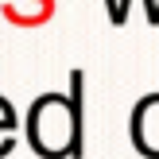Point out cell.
Returning <instances> with one entry per match:
<instances>
[{
	"instance_id": "obj_1",
	"label": "cell",
	"mask_w": 159,
	"mask_h": 159,
	"mask_svg": "<svg viewBox=\"0 0 159 159\" xmlns=\"http://www.w3.org/2000/svg\"><path fill=\"white\" fill-rule=\"evenodd\" d=\"M82 70L70 74V93H43L27 109V144L39 159L82 155Z\"/></svg>"
},
{
	"instance_id": "obj_2",
	"label": "cell",
	"mask_w": 159,
	"mask_h": 159,
	"mask_svg": "<svg viewBox=\"0 0 159 159\" xmlns=\"http://www.w3.org/2000/svg\"><path fill=\"white\" fill-rule=\"evenodd\" d=\"M128 132H132V148H136L140 155L159 159V89L136 101Z\"/></svg>"
},
{
	"instance_id": "obj_3",
	"label": "cell",
	"mask_w": 159,
	"mask_h": 159,
	"mask_svg": "<svg viewBox=\"0 0 159 159\" xmlns=\"http://www.w3.org/2000/svg\"><path fill=\"white\" fill-rule=\"evenodd\" d=\"M16 128H20V120H16V109L8 105L4 97H0V159L16 148Z\"/></svg>"
},
{
	"instance_id": "obj_4",
	"label": "cell",
	"mask_w": 159,
	"mask_h": 159,
	"mask_svg": "<svg viewBox=\"0 0 159 159\" xmlns=\"http://www.w3.org/2000/svg\"><path fill=\"white\" fill-rule=\"evenodd\" d=\"M128 8H132V0H113V4H109V20L120 27V23L128 20Z\"/></svg>"
}]
</instances>
